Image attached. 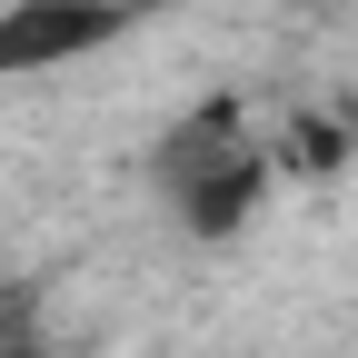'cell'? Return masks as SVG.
<instances>
[{"label": "cell", "mask_w": 358, "mask_h": 358, "mask_svg": "<svg viewBox=\"0 0 358 358\" xmlns=\"http://www.w3.org/2000/svg\"><path fill=\"white\" fill-rule=\"evenodd\" d=\"M159 179H169V199H179V229H199V239H229L239 219L268 199V140L249 129L239 100H199L189 120L159 140Z\"/></svg>", "instance_id": "1"}, {"label": "cell", "mask_w": 358, "mask_h": 358, "mask_svg": "<svg viewBox=\"0 0 358 358\" xmlns=\"http://www.w3.org/2000/svg\"><path fill=\"white\" fill-rule=\"evenodd\" d=\"M348 150H358V120H338V110H299L279 140H268V169H289V179H338Z\"/></svg>", "instance_id": "3"}, {"label": "cell", "mask_w": 358, "mask_h": 358, "mask_svg": "<svg viewBox=\"0 0 358 358\" xmlns=\"http://www.w3.org/2000/svg\"><path fill=\"white\" fill-rule=\"evenodd\" d=\"M110 30H129V0H0V80L60 70L80 50H100Z\"/></svg>", "instance_id": "2"}]
</instances>
